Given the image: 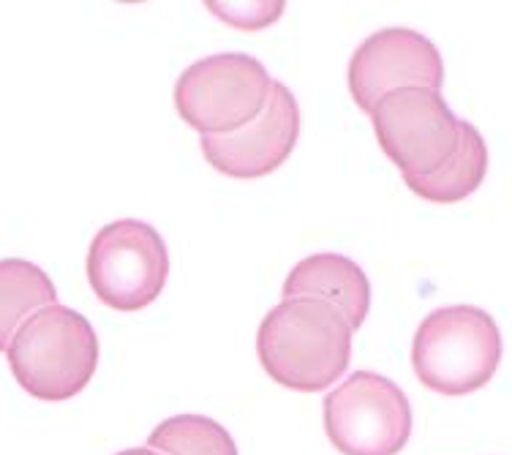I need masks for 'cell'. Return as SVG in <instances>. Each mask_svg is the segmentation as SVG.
<instances>
[{
  "label": "cell",
  "mask_w": 512,
  "mask_h": 455,
  "mask_svg": "<svg viewBox=\"0 0 512 455\" xmlns=\"http://www.w3.org/2000/svg\"><path fill=\"white\" fill-rule=\"evenodd\" d=\"M256 355L267 376L297 393H319L338 382L352 360V327L322 300L292 297L259 325Z\"/></svg>",
  "instance_id": "6da1fadb"
},
{
  "label": "cell",
  "mask_w": 512,
  "mask_h": 455,
  "mask_svg": "<svg viewBox=\"0 0 512 455\" xmlns=\"http://www.w3.org/2000/svg\"><path fill=\"white\" fill-rule=\"evenodd\" d=\"M6 357L11 374L28 396L69 401L96 374L99 338L79 311L52 303L17 327Z\"/></svg>",
  "instance_id": "7a4b0ae2"
},
{
  "label": "cell",
  "mask_w": 512,
  "mask_h": 455,
  "mask_svg": "<svg viewBox=\"0 0 512 455\" xmlns=\"http://www.w3.org/2000/svg\"><path fill=\"white\" fill-rule=\"evenodd\" d=\"M499 363L502 333L483 308H436L414 333V374L444 398H463L485 387Z\"/></svg>",
  "instance_id": "3957f363"
},
{
  "label": "cell",
  "mask_w": 512,
  "mask_h": 455,
  "mask_svg": "<svg viewBox=\"0 0 512 455\" xmlns=\"http://www.w3.org/2000/svg\"><path fill=\"white\" fill-rule=\"evenodd\" d=\"M270 74L246 52L197 60L175 85L178 115L202 137H227L254 123L267 104Z\"/></svg>",
  "instance_id": "277c9868"
},
{
  "label": "cell",
  "mask_w": 512,
  "mask_h": 455,
  "mask_svg": "<svg viewBox=\"0 0 512 455\" xmlns=\"http://www.w3.org/2000/svg\"><path fill=\"white\" fill-rule=\"evenodd\" d=\"M376 139L384 156L401 169L404 180H425L453 159L461 142V118L442 93L401 88L371 109Z\"/></svg>",
  "instance_id": "5b68a950"
},
{
  "label": "cell",
  "mask_w": 512,
  "mask_h": 455,
  "mask_svg": "<svg viewBox=\"0 0 512 455\" xmlns=\"http://www.w3.org/2000/svg\"><path fill=\"white\" fill-rule=\"evenodd\" d=\"M167 276V243L145 221H112L90 243V289L112 311L134 314L148 308L167 287Z\"/></svg>",
  "instance_id": "8992f818"
},
{
  "label": "cell",
  "mask_w": 512,
  "mask_h": 455,
  "mask_svg": "<svg viewBox=\"0 0 512 455\" xmlns=\"http://www.w3.org/2000/svg\"><path fill=\"white\" fill-rule=\"evenodd\" d=\"M325 431L341 455H398L412 436V406L393 379L357 371L325 398Z\"/></svg>",
  "instance_id": "52a82bcc"
},
{
  "label": "cell",
  "mask_w": 512,
  "mask_h": 455,
  "mask_svg": "<svg viewBox=\"0 0 512 455\" xmlns=\"http://www.w3.org/2000/svg\"><path fill=\"white\" fill-rule=\"evenodd\" d=\"M444 60L436 44L412 28H384L349 60V93L365 115L382 96L401 88L442 90Z\"/></svg>",
  "instance_id": "ba28073f"
},
{
  "label": "cell",
  "mask_w": 512,
  "mask_h": 455,
  "mask_svg": "<svg viewBox=\"0 0 512 455\" xmlns=\"http://www.w3.org/2000/svg\"><path fill=\"white\" fill-rule=\"evenodd\" d=\"M300 137V107L292 90L270 82L262 115L227 137H202L207 164L232 180H259L284 164Z\"/></svg>",
  "instance_id": "9c48e42d"
},
{
  "label": "cell",
  "mask_w": 512,
  "mask_h": 455,
  "mask_svg": "<svg viewBox=\"0 0 512 455\" xmlns=\"http://www.w3.org/2000/svg\"><path fill=\"white\" fill-rule=\"evenodd\" d=\"M311 297L333 306L352 333L360 330L371 311V284L363 268L341 254H314L297 262L286 276L284 300Z\"/></svg>",
  "instance_id": "30bf717a"
},
{
  "label": "cell",
  "mask_w": 512,
  "mask_h": 455,
  "mask_svg": "<svg viewBox=\"0 0 512 455\" xmlns=\"http://www.w3.org/2000/svg\"><path fill=\"white\" fill-rule=\"evenodd\" d=\"M488 172V145L472 123L461 120V142L455 156L436 175L425 180H406V186L425 202L453 205L472 197Z\"/></svg>",
  "instance_id": "8fae6325"
},
{
  "label": "cell",
  "mask_w": 512,
  "mask_h": 455,
  "mask_svg": "<svg viewBox=\"0 0 512 455\" xmlns=\"http://www.w3.org/2000/svg\"><path fill=\"white\" fill-rule=\"evenodd\" d=\"M58 303L52 278L28 259H0V352L9 349L17 327L44 306Z\"/></svg>",
  "instance_id": "7c38bea8"
},
{
  "label": "cell",
  "mask_w": 512,
  "mask_h": 455,
  "mask_svg": "<svg viewBox=\"0 0 512 455\" xmlns=\"http://www.w3.org/2000/svg\"><path fill=\"white\" fill-rule=\"evenodd\" d=\"M148 447L164 455H237L232 434L205 415L169 417L153 428Z\"/></svg>",
  "instance_id": "4fadbf2b"
},
{
  "label": "cell",
  "mask_w": 512,
  "mask_h": 455,
  "mask_svg": "<svg viewBox=\"0 0 512 455\" xmlns=\"http://www.w3.org/2000/svg\"><path fill=\"white\" fill-rule=\"evenodd\" d=\"M232 9H224L221 3H207V9L218 14L221 20L232 22L240 30H262L273 20L281 17L284 3H227Z\"/></svg>",
  "instance_id": "5bb4252c"
},
{
  "label": "cell",
  "mask_w": 512,
  "mask_h": 455,
  "mask_svg": "<svg viewBox=\"0 0 512 455\" xmlns=\"http://www.w3.org/2000/svg\"><path fill=\"white\" fill-rule=\"evenodd\" d=\"M115 455H158L156 450H150V447H131V450H123V453Z\"/></svg>",
  "instance_id": "9a60e30c"
}]
</instances>
